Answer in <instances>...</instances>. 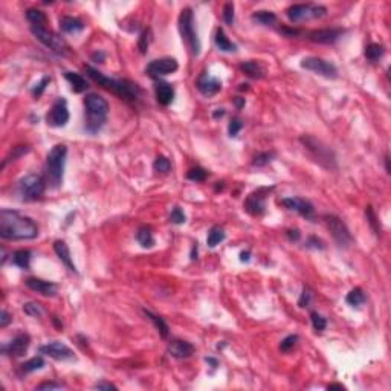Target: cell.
I'll use <instances>...</instances> for the list:
<instances>
[{
    "label": "cell",
    "instance_id": "obj_7",
    "mask_svg": "<svg viewBox=\"0 0 391 391\" xmlns=\"http://www.w3.org/2000/svg\"><path fill=\"white\" fill-rule=\"evenodd\" d=\"M31 32L34 34V37L40 43H43L46 48H49L52 52L58 53V55H66L71 49L69 45H67L60 35L48 29L46 26H31Z\"/></svg>",
    "mask_w": 391,
    "mask_h": 391
},
{
    "label": "cell",
    "instance_id": "obj_49",
    "mask_svg": "<svg viewBox=\"0 0 391 391\" xmlns=\"http://www.w3.org/2000/svg\"><path fill=\"white\" fill-rule=\"evenodd\" d=\"M223 20L226 25L234 23V3H226L223 6Z\"/></svg>",
    "mask_w": 391,
    "mask_h": 391
},
{
    "label": "cell",
    "instance_id": "obj_1",
    "mask_svg": "<svg viewBox=\"0 0 391 391\" xmlns=\"http://www.w3.org/2000/svg\"><path fill=\"white\" fill-rule=\"evenodd\" d=\"M38 235L37 223L19 211H0V237L3 240H32Z\"/></svg>",
    "mask_w": 391,
    "mask_h": 391
},
{
    "label": "cell",
    "instance_id": "obj_5",
    "mask_svg": "<svg viewBox=\"0 0 391 391\" xmlns=\"http://www.w3.org/2000/svg\"><path fill=\"white\" fill-rule=\"evenodd\" d=\"M300 142L309 152L310 157H312L315 162H318L321 167H324L327 170H335L338 167L336 165V156L333 150L322 141L316 139L315 136H310V134H304V136L300 138Z\"/></svg>",
    "mask_w": 391,
    "mask_h": 391
},
{
    "label": "cell",
    "instance_id": "obj_35",
    "mask_svg": "<svg viewBox=\"0 0 391 391\" xmlns=\"http://www.w3.org/2000/svg\"><path fill=\"white\" fill-rule=\"evenodd\" d=\"M345 301H347V304H350V306L359 307L361 304L365 303V293H364V290H362L361 287H355V289H352V290H350V292L347 293Z\"/></svg>",
    "mask_w": 391,
    "mask_h": 391
},
{
    "label": "cell",
    "instance_id": "obj_33",
    "mask_svg": "<svg viewBox=\"0 0 391 391\" xmlns=\"http://www.w3.org/2000/svg\"><path fill=\"white\" fill-rule=\"evenodd\" d=\"M45 367V359L42 356H35L29 361H26L25 364L20 365V371L23 374H29L32 371H37V370H42Z\"/></svg>",
    "mask_w": 391,
    "mask_h": 391
},
{
    "label": "cell",
    "instance_id": "obj_24",
    "mask_svg": "<svg viewBox=\"0 0 391 391\" xmlns=\"http://www.w3.org/2000/svg\"><path fill=\"white\" fill-rule=\"evenodd\" d=\"M240 69L245 75H248L252 79H260V78H263L266 75V69L263 67V64L260 61H255V60H249V61L241 63Z\"/></svg>",
    "mask_w": 391,
    "mask_h": 391
},
{
    "label": "cell",
    "instance_id": "obj_27",
    "mask_svg": "<svg viewBox=\"0 0 391 391\" xmlns=\"http://www.w3.org/2000/svg\"><path fill=\"white\" fill-rule=\"evenodd\" d=\"M214 42H215V46H217L219 51H222V52H235L237 51V45H234L231 40L228 38V35L225 34V31L222 28L215 31Z\"/></svg>",
    "mask_w": 391,
    "mask_h": 391
},
{
    "label": "cell",
    "instance_id": "obj_63",
    "mask_svg": "<svg viewBox=\"0 0 391 391\" xmlns=\"http://www.w3.org/2000/svg\"><path fill=\"white\" fill-rule=\"evenodd\" d=\"M327 388H329V390H344V387H342V385H339V384H333V385H329Z\"/></svg>",
    "mask_w": 391,
    "mask_h": 391
},
{
    "label": "cell",
    "instance_id": "obj_40",
    "mask_svg": "<svg viewBox=\"0 0 391 391\" xmlns=\"http://www.w3.org/2000/svg\"><path fill=\"white\" fill-rule=\"evenodd\" d=\"M23 312L28 316H32V318H42L43 309L38 303H26V304H23Z\"/></svg>",
    "mask_w": 391,
    "mask_h": 391
},
{
    "label": "cell",
    "instance_id": "obj_41",
    "mask_svg": "<svg viewBox=\"0 0 391 391\" xmlns=\"http://www.w3.org/2000/svg\"><path fill=\"white\" fill-rule=\"evenodd\" d=\"M29 152V147L28 145H17V147H14L12 148V152H11V155L3 160V164H2V167H5L9 160H16V159H19L20 156H23V155H26Z\"/></svg>",
    "mask_w": 391,
    "mask_h": 391
},
{
    "label": "cell",
    "instance_id": "obj_64",
    "mask_svg": "<svg viewBox=\"0 0 391 391\" xmlns=\"http://www.w3.org/2000/svg\"><path fill=\"white\" fill-rule=\"evenodd\" d=\"M385 168H387V173H390V159H388V156H385Z\"/></svg>",
    "mask_w": 391,
    "mask_h": 391
},
{
    "label": "cell",
    "instance_id": "obj_55",
    "mask_svg": "<svg viewBox=\"0 0 391 391\" xmlns=\"http://www.w3.org/2000/svg\"><path fill=\"white\" fill-rule=\"evenodd\" d=\"M287 237H289V240H292V241H298L300 240V237H301V234H300V231L298 229H287Z\"/></svg>",
    "mask_w": 391,
    "mask_h": 391
},
{
    "label": "cell",
    "instance_id": "obj_52",
    "mask_svg": "<svg viewBox=\"0 0 391 391\" xmlns=\"http://www.w3.org/2000/svg\"><path fill=\"white\" fill-rule=\"evenodd\" d=\"M11 321H12V316L6 312V310H2V312H0V327L2 329L8 327Z\"/></svg>",
    "mask_w": 391,
    "mask_h": 391
},
{
    "label": "cell",
    "instance_id": "obj_47",
    "mask_svg": "<svg viewBox=\"0 0 391 391\" xmlns=\"http://www.w3.org/2000/svg\"><path fill=\"white\" fill-rule=\"evenodd\" d=\"M170 220L174 225H182V223L186 222V215H185V212L179 207H174L173 211H171V214H170Z\"/></svg>",
    "mask_w": 391,
    "mask_h": 391
},
{
    "label": "cell",
    "instance_id": "obj_19",
    "mask_svg": "<svg viewBox=\"0 0 391 391\" xmlns=\"http://www.w3.org/2000/svg\"><path fill=\"white\" fill-rule=\"evenodd\" d=\"M281 205L286 207L287 209L290 211H296L298 214L304 215V217L310 219L313 215V205L310 204L309 200L306 199H301V197H286V199H281Z\"/></svg>",
    "mask_w": 391,
    "mask_h": 391
},
{
    "label": "cell",
    "instance_id": "obj_62",
    "mask_svg": "<svg viewBox=\"0 0 391 391\" xmlns=\"http://www.w3.org/2000/svg\"><path fill=\"white\" fill-rule=\"evenodd\" d=\"M197 259V243L193 246V251H191V260H196Z\"/></svg>",
    "mask_w": 391,
    "mask_h": 391
},
{
    "label": "cell",
    "instance_id": "obj_54",
    "mask_svg": "<svg viewBox=\"0 0 391 391\" xmlns=\"http://www.w3.org/2000/svg\"><path fill=\"white\" fill-rule=\"evenodd\" d=\"M93 388H95V390H118L116 385H113L110 382H105V381H101V382L95 384V385H93Z\"/></svg>",
    "mask_w": 391,
    "mask_h": 391
},
{
    "label": "cell",
    "instance_id": "obj_18",
    "mask_svg": "<svg viewBox=\"0 0 391 391\" xmlns=\"http://www.w3.org/2000/svg\"><path fill=\"white\" fill-rule=\"evenodd\" d=\"M197 89L202 95L205 97H214L215 93H219L222 90V81L219 78L211 77L209 74L204 72L197 78Z\"/></svg>",
    "mask_w": 391,
    "mask_h": 391
},
{
    "label": "cell",
    "instance_id": "obj_15",
    "mask_svg": "<svg viewBox=\"0 0 391 391\" xmlns=\"http://www.w3.org/2000/svg\"><path fill=\"white\" fill-rule=\"evenodd\" d=\"M269 193V188H259L257 191L251 193L245 200V209L251 215H263L266 212V194Z\"/></svg>",
    "mask_w": 391,
    "mask_h": 391
},
{
    "label": "cell",
    "instance_id": "obj_48",
    "mask_svg": "<svg viewBox=\"0 0 391 391\" xmlns=\"http://www.w3.org/2000/svg\"><path fill=\"white\" fill-rule=\"evenodd\" d=\"M243 129V123H241V119L240 118H233L231 119V123H229L228 126V133H229V136L234 138L238 134V131Z\"/></svg>",
    "mask_w": 391,
    "mask_h": 391
},
{
    "label": "cell",
    "instance_id": "obj_44",
    "mask_svg": "<svg viewBox=\"0 0 391 391\" xmlns=\"http://www.w3.org/2000/svg\"><path fill=\"white\" fill-rule=\"evenodd\" d=\"M150 42H152V32L150 29H145L141 37H139V42H138V48H139V52L141 53H145L148 46H150Z\"/></svg>",
    "mask_w": 391,
    "mask_h": 391
},
{
    "label": "cell",
    "instance_id": "obj_16",
    "mask_svg": "<svg viewBox=\"0 0 391 391\" xmlns=\"http://www.w3.org/2000/svg\"><path fill=\"white\" fill-rule=\"evenodd\" d=\"M38 352L42 355H46L55 361H66V359H74V352L67 347L66 344L60 341H52L38 348Z\"/></svg>",
    "mask_w": 391,
    "mask_h": 391
},
{
    "label": "cell",
    "instance_id": "obj_31",
    "mask_svg": "<svg viewBox=\"0 0 391 391\" xmlns=\"http://www.w3.org/2000/svg\"><path fill=\"white\" fill-rule=\"evenodd\" d=\"M252 20L257 22L259 25H263V26H271V25L277 23L278 17L272 11H257L252 14Z\"/></svg>",
    "mask_w": 391,
    "mask_h": 391
},
{
    "label": "cell",
    "instance_id": "obj_30",
    "mask_svg": "<svg viewBox=\"0 0 391 391\" xmlns=\"http://www.w3.org/2000/svg\"><path fill=\"white\" fill-rule=\"evenodd\" d=\"M136 240H138V243L142 246V248H153L155 246V237H153V233H152V229L150 228H147V226H142L141 229H138V233H136Z\"/></svg>",
    "mask_w": 391,
    "mask_h": 391
},
{
    "label": "cell",
    "instance_id": "obj_20",
    "mask_svg": "<svg viewBox=\"0 0 391 391\" xmlns=\"http://www.w3.org/2000/svg\"><path fill=\"white\" fill-rule=\"evenodd\" d=\"M25 285L28 286L31 290L38 292L40 295H43V296H55L57 290H58V286L55 285V283L46 281V280H42V278H34V277L26 278Z\"/></svg>",
    "mask_w": 391,
    "mask_h": 391
},
{
    "label": "cell",
    "instance_id": "obj_43",
    "mask_svg": "<svg viewBox=\"0 0 391 391\" xmlns=\"http://www.w3.org/2000/svg\"><path fill=\"white\" fill-rule=\"evenodd\" d=\"M310 319H312L313 329H315L316 332H322V330H324V329L327 327V321H326V318L322 316V315H319L318 312H312V313H310Z\"/></svg>",
    "mask_w": 391,
    "mask_h": 391
},
{
    "label": "cell",
    "instance_id": "obj_42",
    "mask_svg": "<svg viewBox=\"0 0 391 391\" xmlns=\"http://www.w3.org/2000/svg\"><path fill=\"white\" fill-rule=\"evenodd\" d=\"M365 214H367V220H368L371 229L374 231V234H376V235H379V234H381V226H379V220H377V217H376V214H374L373 208H371V207H367Z\"/></svg>",
    "mask_w": 391,
    "mask_h": 391
},
{
    "label": "cell",
    "instance_id": "obj_53",
    "mask_svg": "<svg viewBox=\"0 0 391 391\" xmlns=\"http://www.w3.org/2000/svg\"><path fill=\"white\" fill-rule=\"evenodd\" d=\"M60 388H64V385L57 382H45L37 387V390H60Z\"/></svg>",
    "mask_w": 391,
    "mask_h": 391
},
{
    "label": "cell",
    "instance_id": "obj_37",
    "mask_svg": "<svg viewBox=\"0 0 391 391\" xmlns=\"http://www.w3.org/2000/svg\"><path fill=\"white\" fill-rule=\"evenodd\" d=\"M153 168H155V171L156 173H160V174H167V173H170V170H171V162L170 160L165 157V156H157L156 159H155V162H153Z\"/></svg>",
    "mask_w": 391,
    "mask_h": 391
},
{
    "label": "cell",
    "instance_id": "obj_60",
    "mask_svg": "<svg viewBox=\"0 0 391 391\" xmlns=\"http://www.w3.org/2000/svg\"><path fill=\"white\" fill-rule=\"evenodd\" d=\"M205 361H207V364H209V365L212 367V368H215L219 365V361L217 359H214V358H205Z\"/></svg>",
    "mask_w": 391,
    "mask_h": 391
},
{
    "label": "cell",
    "instance_id": "obj_22",
    "mask_svg": "<svg viewBox=\"0 0 391 391\" xmlns=\"http://www.w3.org/2000/svg\"><path fill=\"white\" fill-rule=\"evenodd\" d=\"M155 93H156L157 103L164 107L170 105L174 100V87L165 81H157L155 84Z\"/></svg>",
    "mask_w": 391,
    "mask_h": 391
},
{
    "label": "cell",
    "instance_id": "obj_23",
    "mask_svg": "<svg viewBox=\"0 0 391 391\" xmlns=\"http://www.w3.org/2000/svg\"><path fill=\"white\" fill-rule=\"evenodd\" d=\"M53 251L58 255V259L61 260V263L69 269L71 272H78L77 271V266L74 264L72 261V257H71V251H69V246L66 245L64 240H57L55 243H53Z\"/></svg>",
    "mask_w": 391,
    "mask_h": 391
},
{
    "label": "cell",
    "instance_id": "obj_11",
    "mask_svg": "<svg viewBox=\"0 0 391 391\" xmlns=\"http://www.w3.org/2000/svg\"><path fill=\"white\" fill-rule=\"evenodd\" d=\"M301 67L306 71H310L316 75H321L329 79L338 78V69L336 66L327 60H322L319 57H306L301 60Z\"/></svg>",
    "mask_w": 391,
    "mask_h": 391
},
{
    "label": "cell",
    "instance_id": "obj_17",
    "mask_svg": "<svg viewBox=\"0 0 391 391\" xmlns=\"http://www.w3.org/2000/svg\"><path fill=\"white\" fill-rule=\"evenodd\" d=\"M345 34V29L341 28H332V29H315L309 32L307 38L313 43L319 45H333Z\"/></svg>",
    "mask_w": 391,
    "mask_h": 391
},
{
    "label": "cell",
    "instance_id": "obj_36",
    "mask_svg": "<svg viewBox=\"0 0 391 391\" xmlns=\"http://www.w3.org/2000/svg\"><path fill=\"white\" fill-rule=\"evenodd\" d=\"M384 53H385V48L379 43H371L365 48V57L370 61L381 60L384 57Z\"/></svg>",
    "mask_w": 391,
    "mask_h": 391
},
{
    "label": "cell",
    "instance_id": "obj_38",
    "mask_svg": "<svg viewBox=\"0 0 391 391\" xmlns=\"http://www.w3.org/2000/svg\"><path fill=\"white\" fill-rule=\"evenodd\" d=\"M275 157V153L274 152H264V153H259L257 156L254 157L252 160V165L254 167H264L267 165L269 162H272Z\"/></svg>",
    "mask_w": 391,
    "mask_h": 391
},
{
    "label": "cell",
    "instance_id": "obj_28",
    "mask_svg": "<svg viewBox=\"0 0 391 391\" xmlns=\"http://www.w3.org/2000/svg\"><path fill=\"white\" fill-rule=\"evenodd\" d=\"M144 315L150 319L153 324H155V327H156V330L159 332V335L162 336V338L165 339V338H168V335H170V329H168V324L165 322V319L164 318H160L159 315H155L153 312H150V310H147V309H144Z\"/></svg>",
    "mask_w": 391,
    "mask_h": 391
},
{
    "label": "cell",
    "instance_id": "obj_4",
    "mask_svg": "<svg viewBox=\"0 0 391 391\" xmlns=\"http://www.w3.org/2000/svg\"><path fill=\"white\" fill-rule=\"evenodd\" d=\"M67 157V147L64 144H57L51 148L46 157V173L52 188H58L63 185L64 167Z\"/></svg>",
    "mask_w": 391,
    "mask_h": 391
},
{
    "label": "cell",
    "instance_id": "obj_34",
    "mask_svg": "<svg viewBox=\"0 0 391 391\" xmlns=\"http://www.w3.org/2000/svg\"><path fill=\"white\" fill-rule=\"evenodd\" d=\"M225 231H223V228L220 226H212L209 229V233H208V238H207V243L209 248H215L219 243H222V241L225 240Z\"/></svg>",
    "mask_w": 391,
    "mask_h": 391
},
{
    "label": "cell",
    "instance_id": "obj_2",
    "mask_svg": "<svg viewBox=\"0 0 391 391\" xmlns=\"http://www.w3.org/2000/svg\"><path fill=\"white\" fill-rule=\"evenodd\" d=\"M86 74L98 86L115 93V95L119 97L121 100L136 101L141 95L139 86L136 83L130 81V79H115L110 77H105L104 74H101L100 71H97L95 67H92V66H86Z\"/></svg>",
    "mask_w": 391,
    "mask_h": 391
},
{
    "label": "cell",
    "instance_id": "obj_58",
    "mask_svg": "<svg viewBox=\"0 0 391 391\" xmlns=\"http://www.w3.org/2000/svg\"><path fill=\"white\" fill-rule=\"evenodd\" d=\"M251 260V252L249 251H243L240 254V261H249Z\"/></svg>",
    "mask_w": 391,
    "mask_h": 391
},
{
    "label": "cell",
    "instance_id": "obj_21",
    "mask_svg": "<svg viewBox=\"0 0 391 391\" xmlns=\"http://www.w3.org/2000/svg\"><path fill=\"white\" fill-rule=\"evenodd\" d=\"M167 352L170 356L176 359H186L194 353V345L183 339H173L168 342Z\"/></svg>",
    "mask_w": 391,
    "mask_h": 391
},
{
    "label": "cell",
    "instance_id": "obj_26",
    "mask_svg": "<svg viewBox=\"0 0 391 391\" xmlns=\"http://www.w3.org/2000/svg\"><path fill=\"white\" fill-rule=\"evenodd\" d=\"M64 78L71 83L72 90H74L75 93H83V92H86L87 87H89V83L86 81V78H84L81 74H77V72H64Z\"/></svg>",
    "mask_w": 391,
    "mask_h": 391
},
{
    "label": "cell",
    "instance_id": "obj_32",
    "mask_svg": "<svg viewBox=\"0 0 391 391\" xmlns=\"http://www.w3.org/2000/svg\"><path fill=\"white\" fill-rule=\"evenodd\" d=\"M26 19L31 23V26H45V23L48 22V17L43 11L40 9H35V8H31L25 12Z\"/></svg>",
    "mask_w": 391,
    "mask_h": 391
},
{
    "label": "cell",
    "instance_id": "obj_14",
    "mask_svg": "<svg viewBox=\"0 0 391 391\" xmlns=\"http://www.w3.org/2000/svg\"><path fill=\"white\" fill-rule=\"evenodd\" d=\"M178 67H179V64L176 61V58L164 57V58H159V60H153L150 64L147 66L145 72L148 74V77L159 78V77H164V75L176 72Z\"/></svg>",
    "mask_w": 391,
    "mask_h": 391
},
{
    "label": "cell",
    "instance_id": "obj_61",
    "mask_svg": "<svg viewBox=\"0 0 391 391\" xmlns=\"http://www.w3.org/2000/svg\"><path fill=\"white\" fill-rule=\"evenodd\" d=\"M223 115H225V109H217V110L214 112L212 116H214V118H222Z\"/></svg>",
    "mask_w": 391,
    "mask_h": 391
},
{
    "label": "cell",
    "instance_id": "obj_3",
    "mask_svg": "<svg viewBox=\"0 0 391 391\" xmlns=\"http://www.w3.org/2000/svg\"><path fill=\"white\" fill-rule=\"evenodd\" d=\"M86 124L84 129L90 134H97L105 124L109 115V103L98 93H89L84 98Z\"/></svg>",
    "mask_w": 391,
    "mask_h": 391
},
{
    "label": "cell",
    "instance_id": "obj_8",
    "mask_svg": "<svg viewBox=\"0 0 391 391\" xmlns=\"http://www.w3.org/2000/svg\"><path fill=\"white\" fill-rule=\"evenodd\" d=\"M287 19L292 23H300L310 19H319L327 14V8L322 5H313V3H298L292 5L286 9Z\"/></svg>",
    "mask_w": 391,
    "mask_h": 391
},
{
    "label": "cell",
    "instance_id": "obj_12",
    "mask_svg": "<svg viewBox=\"0 0 391 391\" xmlns=\"http://www.w3.org/2000/svg\"><path fill=\"white\" fill-rule=\"evenodd\" d=\"M69 109H67V101L64 98H58L52 104L49 113L46 115V123L49 127H64L69 123Z\"/></svg>",
    "mask_w": 391,
    "mask_h": 391
},
{
    "label": "cell",
    "instance_id": "obj_9",
    "mask_svg": "<svg viewBox=\"0 0 391 391\" xmlns=\"http://www.w3.org/2000/svg\"><path fill=\"white\" fill-rule=\"evenodd\" d=\"M322 219H324L327 228L332 233L333 240L336 241V245L339 248H348L353 243V235L350 233V229L347 228V225L342 222V219H339L338 215H333V214H327Z\"/></svg>",
    "mask_w": 391,
    "mask_h": 391
},
{
    "label": "cell",
    "instance_id": "obj_45",
    "mask_svg": "<svg viewBox=\"0 0 391 391\" xmlns=\"http://www.w3.org/2000/svg\"><path fill=\"white\" fill-rule=\"evenodd\" d=\"M296 341H298V335H289V336H286V338L283 339L281 344H280V350H281V352H285V353L290 352V350L295 347Z\"/></svg>",
    "mask_w": 391,
    "mask_h": 391
},
{
    "label": "cell",
    "instance_id": "obj_56",
    "mask_svg": "<svg viewBox=\"0 0 391 391\" xmlns=\"http://www.w3.org/2000/svg\"><path fill=\"white\" fill-rule=\"evenodd\" d=\"M280 32H283L286 37H298L301 34L298 29H292V28H281Z\"/></svg>",
    "mask_w": 391,
    "mask_h": 391
},
{
    "label": "cell",
    "instance_id": "obj_13",
    "mask_svg": "<svg viewBox=\"0 0 391 391\" xmlns=\"http://www.w3.org/2000/svg\"><path fill=\"white\" fill-rule=\"evenodd\" d=\"M31 344V338L28 333H19L12 338L8 344L2 345V352L6 356L11 358H22L26 352H28Z\"/></svg>",
    "mask_w": 391,
    "mask_h": 391
},
{
    "label": "cell",
    "instance_id": "obj_46",
    "mask_svg": "<svg viewBox=\"0 0 391 391\" xmlns=\"http://www.w3.org/2000/svg\"><path fill=\"white\" fill-rule=\"evenodd\" d=\"M49 83H51V77H43V78H42V81L37 83V84L34 86V89H32V95H34L35 98H40V97L43 95V92L46 90V87L49 86Z\"/></svg>",
    "mask_w": 391,
    "mask_h": 391
},
{
    "label": "cell",
    "instance_id": "obj_6",
    "mask_svg": "<svg viewBox=\"0 0 391 391\" xmlns=\"http://www.w3.org/2000/svg\"><path fill=\"white\" fill-rule=\"evenodd\" d=\"M179 32L182 35V40L185 46L190 51L193 57H197L200 53L202 45L194 26V14L191 8H185L182 9L181 16H179Z\"/></svg>",
    "mask_w": 391,
    "mask_h": 391
},
{
    "label": "cell",
    "instance_id": "obj_50",
    "mask_svg": "<svg viewBox=\"0 0 391 391\" xmlns=\"http://www.w3.org/2000/svg\"><path fill=\"white\" fill-rule=\"evenodd\" d=\"M310 300H312V293H310V290L307 287H304L303 292H301L300 300H298V306L300 307H307L310 304Z\"/></svg>",
    "mask_w": 391,
    "mask_h": 391
},
{
    "label": "cell",
    "instance_id": "obj_39",
    "mask_svg": "<svg viewBox=\"0 0 391 391\" xmlns=\"http://www.w3.org/2000/svg\"><path fill=\"white\" fill-rule=\"evenodd\" d=\"M186 178L193 182H204L208 178V171L202 167H196V168H191L186 173Z\"/></svg>",
    "mask_w": 391,
    "mask_h": 391
},
{
    "label": "cell",
    "instance_id": "obj_25",
    "mask_svg": "<svg viewBox=\"0 0 391 391\" xmlns=\"http://www.w3.org/2000/svg\"><path fill=\"white\" fill-rule=\"evenodd\" d=\"M60 29L64 34H77V32H81L84 29V23L77 17L64 16L60 20Z\"/></svg>",
    "mask_w": 391,
    "mask_h": 391
},
{
    "label": "cell",
    "instance_id": "obj_51",
    "mask_svg": "<svg viewBox=\"0 0 391 391\" xmlns=\"http://www.w3.org/2000/svg\"><path fill=\"white\" fill-rule=\"evenodd\" d=\"M307 248H313V249H324V243H322V240H319L318 237H309L307 243H306Z\"/></svg>",
    "mask_w": 391,
    "mask_h": 391
},
{
    "label": "cell",
    "instance_id": "obj_29",
    "mask_svg": "<svg viewBox=\"0 0 391 391\" xmlns=\"http://www.w3.org/2000/svg\"><path fill=\"white\" fill-rule=\"evenodd\" d=\"M31 257L32 254L31 251L28 249H19L12 254V261H14L16 266H19L20 269H25V271H28L29 266H31Z\"/></svg>",
    "mask_w": 391,
    "mask_h": 391
},
{
    "label": "cell",
    "instance_id": "obj_57",
    "mask_svg": "<svg viewBox=\"0 0 391 391\" xmlns=\"http://www.w3.org/2000/svg\"><path fill=\"white\" fill-rule=\"evenodd\" d=\"M92 60L95 61V63H103L104 60H105V53L104 52H101V51H98V52H95L92 55Z\"/></svg>",
    "mask_w": 391,
    "mask_h": 391
},
{
    "label": "cell",
    "instance_id": "obj_10",
    "mask_svg": "<svg viewBox=\"0 0 391 391\" xmlns=\"http://www.w3.org/2000/svg\"><path fill=\"white\" fill-rule=\"evenodd\" d=\"M46 190L45 179L40 174H26L19 181V193L26 200H37Z\"/></svg>",
    "mask_w": 391,
    "mask_h": 391
},
{
    "label": "cell",
    "instance_id": "obj_59",
    "mask_svg": "<svg viewBox=\"0 0 391 391\" xmlns=\"http://www.w3.org/2000/svg\"><path fill=\"white\" fill-rule=\"evenodd\" d=\"M234 104H235V107L237 109L240 110L241 107L245 105V98H240V97H237V98H234Z\"/></svg>",
    "mask_w": 391,
    "mask_h": 391
}]
</instances>
